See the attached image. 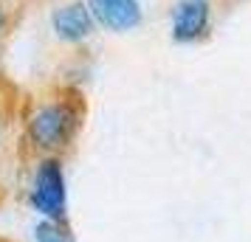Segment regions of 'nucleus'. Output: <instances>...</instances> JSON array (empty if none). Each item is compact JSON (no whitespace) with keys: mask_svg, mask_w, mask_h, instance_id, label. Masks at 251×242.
<instances>
[{"mask_svg":"<svg viewBox=\"0 0 251 242\" xmlns=\"http://www.w3.org/2000/svg\"><path fill=\"white\" fill-rule=\"evenodd\" d=\"M31 200L40 214L48 220H59L65 214V177L57 161H43L34 177V192Z\"/></svg>","mask_w":251,"mask_h":242,"instance_id":"obj_1","label":"nucleus"},{"mask_svg":"<svg viewBox=\"0 0 251 242\" xmlns=\"http://www.w3.org/2000/svg\"><path fill=\"white\" fill-rule=\"evenodd\" d=\"M68 127H71V113L62 107V104H48V107H40L31 121H28V135L37 147L43 150H54V147H62L65 138H68Z\"/></svg>","mask_w":251,"mask_h":242,"instance_id":"obj_2","label":"nucleus"},{"mask_svg":"<svg viewBox=\"0 0 251 242\" xmlns=\"http://www.w3.org/2000/svg\"><path fill=\"white\" fill-rule=\"evenodd\" d=\"M209 23V0H181L172 12V40L192 43L206 31Z\"/></svg>","mask_w":251,"mask_h":242,"instance_id":"obj_3","label":"nucleus"},{"mask_svg":"<svg viewBox=\"0 0 251 242\" xmlns=\"http://www.w3.org/2000/svg\"><path fill=\"white\" fill-rule=\"evenodd\" d=\"M91 14L110 31H130L141 23L138 0H91Z\"/></svg>","mask_w":251,"mask_h":242,"instance_id":"obj_4","label":"nucleus"},{"mask_svg":"<svg viewBox=\"0 0 251 242\" xmlns=\"http://www.w3.org/2000/svg\"><path fill=\"white\" fill-rule=\"evenodd\" d=\"M54 23V31H57L59 40H68V43H79L85 37H91L93 31V14L85 3H68L54 12L51 17Z\"/></svg>","mask_w":251,"mask_h":242,"instance_id":"obj_5","label":"nucleus"},{"mask_svg":"<svg viewBox=\"0 0 251 242\" xmlns=\"http://www.w3.org/2000/svg\"><path fill=\"white\" fill-rule=\"evenodd\" d=\"M37 242H74V240L57 220H43L37 225Z\"/></svg>","mask_w":251,"mask_h":242,"instance_id":"obj_6","label":"nucleus"}]
</instances>
